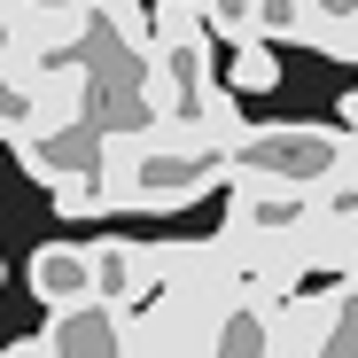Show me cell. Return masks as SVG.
Returning a JSON list of instances; mask_svg holds the SVG:
<instances>
[{
    "mask_svg": "<svg viewBox=\"0 0 358 358\" xmlns=\"http://www.w3.org/2000/svg\"><path fill=\"white\" fill-rule=\"evenodd\" d=\"M358 156L350 133H320V125H250L242 141H234V164H265V171H288V179H320L343 171Z\"/></svg>",
    "mask_w": 358,
    "mask_h": 358,
    "instance_id": "cell-2",
    "label": "cell"
},
{
    "mask_svg": "<svg viewBox=\"0 0 358 358\" xmlns=\"http://www.w3.org/2000/svg\"><path fill=\"white\" fill-rule=\"evenodd\" d=\"M47 358H125V304H78V312H55L39 327Z\"/></svg>",
    "mask_w": 358,
    "mask_h": 358,
    "instance_id": "cell-4",
    "label": "cell"
},
{
    "mask_svg": "<svg viewBox=\"0 0 358 358\" xmlns=\"http://www.w3.org/2000/svg\"><path fill=\"white\" fill-rule=\"evenodd\" d=\"M273 47H280V39H265V31H234V39L218 47V63H226L218 78H226L234 94H273V86H280V55H273Z\"/></svg>",
    "mask_w": 358,
    "mask_h": 358,
    "instance_id": "cell-5",
    "label": "cell"
},
{
    "mask_svg": "<svg viewBox=\"0 0 358 358\" xmlns=\"http://www.w3.org/2000/svg\"><path fill=\"white\" fill-rule=\"evenodd\" d=\"M0 358H47V343H39V335H24V343H8Z\"/></svg>",
    "mask_w": 358,
    "mask_h": 358,
    "instance_id": "cell-6",
    "label": "cell"
},
{
    "mask_svg": "<svg viewBox=\"0 0 358 358\" xmlns=\"http://www.w3.org/2000/svg\"><path fill=\"white\" fill-rule=\"evenodd\" d=\"M320 210V187L312 179H288V171H265V164H234L226 171V234L242 242H296Z\"/></svg>",
    "mask_w": 358,
    "mask_h": 358,
    "instance_id": "cell-1",
    "label": "cell"
},
{
    "mask_svg": "<svg viewBox=\"0 0 358 358\" xmlns=\"http://www.w3.org/2000/svg\"><path fill=\"white\" fill-rule=\"evenodd\" d=\"M0 288H8V265H0Z\"/></svg>",
    "mask_w": 358,
    "mask_h": 358,
    "instance_id": "cell-7",
    "label": "cell"
},
{
    "mask_svg": "<svg viewBox=\"0 0 358 358\" xmlns=\"http://www.w3.org/2000/svg\"><path fill=\"white\" fill-rule=\"evenodd\" d=\"M24 288L39 296L47 312H78V304H94V296H101L94 250H78V242H39V250L24 257Z\"/></svg>",
    "mask_w": 358,
    "mask_h": 358,
    "instance_id": "cell-3",
    "label": "cell"
}]
</instances>
